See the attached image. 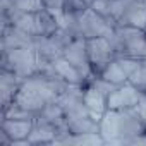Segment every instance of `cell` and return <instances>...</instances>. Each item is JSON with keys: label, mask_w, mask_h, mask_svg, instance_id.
<instances>
[{"label": "cell", "mask_w": 146, "mask_h": 146, "mask_svg": "<svg viewBox=\"0 0 146 146\" xmlns=\"http://www.w3.org/2000/svg\"><path fill=\"white\" fill-rule=\"evenodd\" d=\"M146 131V124L137 115L136 108L112 110L103 113L100 122V134L108 144H129L132 137Z\"/></svg>", "instance_id": "1"}, {"label": "cell", "mask_w": 146, "mask_h": 146, "mask_svg": "<svg viewBox=\"0 0 146 146\" xmlns=\"http://www.w3.org/2000/svg\"><path fill=\"white\" fill-rule=\"evenodd\" d=\"M108 40L115 50L117 58H146V29L134 26H115V31Z\"/></svg>", "instance_id": "2"}, {"label": "cell", "mask_w": 146, "mask_h": 146, "mask_svg": "<svg viewBox=\"0 0 146 146\" xmlns=\"http://www.w3.org/2000/svg\"><path fill=\"white\" fill-rule=\"evenodd\" d=\"M2 69L12 70L23 81L38 72V53L35 46L2 50Z\"/></svg>", "instance_id": "3"}, {"label": "cell", "mask_w": 146, "mask_h": 146, "mask_svg": "<svg viewBox=\"0 0 146 146\" xmlns=\"http://www.w3.org/2000/svg\"><path fill=\"white\" fill-rule=\"evenodd\" d=\"M115 31V26H112L102 14H98L95 9L88 7L79 17H78V36L79 38H110Z\"/></svg>", "instance_id": "4"}, {"label": "cell", "mask_w": 146, "mask_h": 146, "mask_svg": "<svg viewBox=\"0 0 146 146\" xmlns=\"http://www.w3.org/2000/svg\"><path fill=\"white\" fill-rule=\"evenodd\" d=\"M86 50H88V57H90V62H91V67H93V72L95 76H100L103 69L117 58L115 55V50L110 43L108 38H103V36H98V38H88L86 40Z\"/></svg>", "instance_id": "5"}, {"label": "cell", "mask_w": 146, "mask_h": 146, "mask_svg": "<svg viewBox=\"0 0 146 146\" xmlns=\"http://www.w3.org/2000/svg\"><path fill=\"white\" fill-rule=\"evenodd\" d=\"M64 57L81 72L86 84L95 78V72L88 57V50H86V38H74L72 43L64 50Z\"/></svg>", "instance_id": "6"}, {"label": "cell", "mask_w": 146, "mask_h": 146, "mask_svg": "<svg viewBox=\"0 0 146 146\" xmlns=\"http://www.w3.org/2000/svg\"><path fill=\"white\" fill-rule=\"evenodd\" d=\"M141 93L134 84L129 81L120 84L112 95L107 96V107L112 110H125V108H134L141 98Z\"/></svg>", "instance_id": "7"}, {"label": "cell", "mask_w": 146, "mask_h": 146, "mask_svg": "<svg viewBox=\"0 0 146 146\" xmlns=\"http://www.w3.org/2000/svg\"><path fill=\"white\" fill-rule=\"evenodd\" d=\"M35 36L12 26L9 21H2V50H12L21 46H31Z\"/></svg>", "instance_id": "8"}, {"label": "cell", "mask_w": 146, "mask_h": 146, "mask_svg": "<svg viewBox=\"0 0 146 146\" xmlns=\"http://www.w3.org/2000/svg\"><path fill=\"white\" fill-rule=\"evenodd\" d=\"M33 119H7V117H2L0 120V129H4L11 139H12V144L19 143V141H28L31 131H33Z\"/></svg>", "instance_id": "9"}, {"label": "cell", "mask_w": 146, "mask_h": 146, "mask_svg": "<svg viewBox=\"0 0 146 146\" xmlns=\"http://www.w3.org/2000/svg\"><path fill=\"white\" fill-rule=\"evenodd\" d=\"M33 46H35L36 53H38V58H41V60L53 62V60L64 57V46L58 45V41L52 35L50 36H43V35L35 36Z\"/></svg>", "instance_id": "10"}, {"label": "cell", "mask_w": 146, "mask_h": 146, "mask_svg": "<svg viewBox=\"0 0 146 146\" xmlns=\"http://www.w3.org/2000/svg\"><path fill=\"white\" fill-rule=\"evenodd\" d=\"M83 102H84L86 108L90 110L91 119L100 124L102 119H103V113L108 110V107H107V95H103L100 90H96L93 86H86Z\"/></svg>", "instance_id": "11"}, {"label": "cell", "mask_w": 146, "mask_h": 146, "mask_svg": "<svg viewBox=\"0 0 146 146\" xmlns=\"http://www.w3.org/2000/svg\"><path fill=\"white\" fill-rule=\"evenodd\" d=\"M21 83H23V79L19 76H16L12 70L2 69V74H0V100H2V108H5L9 103L14 102Z\"/></svg>", "instance_id": "12"}, {"label": "cell", "mask_w": 146, "mask_h": 146, "mask_svg": "<svg viewBox=\"0 0 146 146\" xmlns=\"http://www.w3.org/2000/svg\"><path fill=\"white\" fill-rule=\"evenodd\" d=\"M53 69L57 72V76L62 78L69 84H86L84 78L81 76V72L72 65L65 57H60V58L53 60Z\"/></svg>", "instance_id": "13"}, {"label": "cell", "mask_w": 146, "mask_h": 146, "mask_svg": "<svg viewBox=\"0 0 146 146\" xmlns=\"http://www.w3.org/2000/svg\"><path fill=\"white\" fill-rule=\"evenodd\" d=\"M35 16H36V31H38V35L50 36V35H53V33L60 28L57 17H55L48 9H43V11L36 12ZM38 35H36V36H38Z\"/></svg>", "instance_id": "14"}, {"label": "cell", "mask_w": 146, "mask_h": 146, "mask_svg": "<svg viewBox=\"0 0 146 146\" xmlns=\"http://www.w3.org/2000/svg\"><path fill=\"white\" fill-rule=\"evenodd\" d=\"M100 76H102L103 79H107V81L117 84V86H120V84H124V83L129 81V78H127V74H125V70L122 69V65H120V62H119L117 58L112 60V62L103 69V72H102Z\"/></svg>", "instance_id": "15"}, {"label": "cell", "mask_w": 146, "mask_h": 146, "mask_svg": "<svg viewBox=\"0 0 146 146\" xmlns=\"http://www.w3.org/2000/svg\"><path fill=\"white\" fill-rule=\"evenodd\" d=\"M43 9L45 5L41 0H12L11 9L7 12H2V16H9L12 12H40Z\"/></svg>", "instance_id": "16"}, {"label": "cell", "mask_w": 146, "mask_h": 146, "mask_svg": "<svg viewBox=\"0 0 146 146\" xmlns=\"http://www.w3.org/2000/svg\"><path fill=\"white\" fill-rule=\"evenodd\" d=\"M129 83L134 84L139 91L146 93V58H139L136 69L129 74Z\"/></svg>", "instance_id": "17"}, {"label": "cell", "mask_w": 146, "mask_h": 146, "mask_svg": "<svg viewBox=\"0 0 146 146\" xmlns=\"http://www.w3.org/2000/svg\"><path fill=\"white\" fill-rule=\"evenodd\" d=\"M90 7V4L86 0H64V12L79 17L86 9Z\"/></svg>", "instance_id": "18"}, {"label": "cell", "mask_w": 146, "mask_h": 146, "mask_svg": "<svg viewBox=\"0 0 146 146\" xmlns=\"http://www.w3.org/2000/svg\"><path fill=\"white\" fill-rule=\"evenodd\" d=\"M45 9H48L58 21V17L64 14V0H41Z\"/></svg>", "instance_id": "19"}, {"label": "cell", "mask_w": 146, "mask_h": 146, "mask_svg": "<svg viewBox=\"0 0 146 146\" xmlns=\"http://www.w3.org/2000/svg\"><path fill=\"white\" fill-rule=\"evenodd\" d=\"M134 108H136L137 115L141 117V120L146 124V93H141V98H139V102Z\"/></svg>", "instance_id": "20"}, {"label": "cell", "mask_w": 146, "mask_h": 146, "mask_svg": "<svg viewBox=\"0 0 146 146\" xmlns=\"http://www.w3.org/2000/svg\"><path fill=\"white\" fill-rule=\"evenodd\" d=\"M86 2H88V4H90V5H91V2H93V0H86Z\"/></svg>", "instance_id": "21"}, {"label": "cell", "mask_w": 146, "mask_h": 146, "mask_svg": "<svg viewBox=\"0 0 146 146\" xmlns=\"http://www.w3.org/2000/svg\"><path fill=\"white\" fill-rule=\"evenodd\" d=\"M144 2H146V0H144Z\"/></svg>", "instance_id": "22"}]
</instances>
